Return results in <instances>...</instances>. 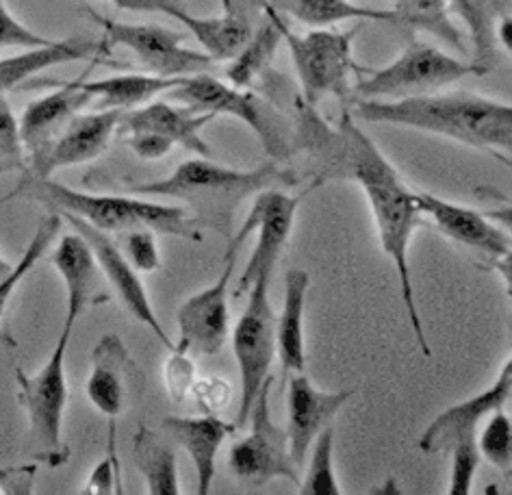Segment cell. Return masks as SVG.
Wrapping results in <instances>:
<instances>
[{
	"label": "cell",
	"mask_w": 512,
	"mask_h": 495,
	"mask_svg": "<svg viewBox=\"0 0 512 495\" xmlns=\"http://www.w3.org/2000/svg\"><path fill=\"white\" fill-rule=\"evenodd\" d=\"M415 198L421 215L437 226L445 237H450L456 244L473 252H480V255L495 263V268L497 263L508 268L512 244L504 228L493 224L484 213L476 209L447 202L434 194L415 192Z\"/></svg>",
	"instance_id": "cell-17"
},
{
	"label": "cell",
	"mask_w": 512,
	"mask_h": 495,
	"mask_svg": "<svg viewBox=\"0 0 512 495\" xmlns=\"http://www.w3.org/2000/svg\"><path fill=\"white\" fill-rule=\"evenodd\" d=\"M237 255L226 250L224 272L217 281L198 291L196 296L187 298L178 309V333L181 341L176 344V354L187 350L202 354V357H215L220 354L228 333H230V311H228V291L235 274Z\"/></svg>",
	"instance_id": "cell-14"
},
{
	"label": "cell",
	"mask_w": 512,
	"mask_h": 495,
	"mask_svg": "<svg viewBox=\"0 0 512 495\" xmlns=\"http://www.w3.org/2000/svg\"><path fill=\"white\" fill-rule=\"evenodd\" d=\"M122 113L124 111L118 109L76 113L53 142L37 155L29 157L24 174L37 176V179H50L57 170L98 159L109 148L113 135L118 133Z\"/></svg>",
	"instance_id": "cell-15"
},
{
	"label": "cell",
	"mask_w": 512,
	"mask_h": 495,
	"mask_svg": "<svg viewBox=\"0 0 512 495\" xmlns=\"http://www.w3.org/2000/svg\"><path fill=\"white\" fill-rule=\"evenodd\" d=\"M11 268H14V263H9L3 255H0V281L11 272Z\"/></svg>",
	"instance_id": "cell-45"
},
{
	"label": "cell",
	"mask_w": 512,
	"mask_h": 495,
	"mask_svg": "<svg viewBox=\"0 0 512 495\" xmlns=\"http://www.w3.org/2000/svg\"><path fill=\"white\" fill-rule=\"evenodd\" d=\"M118 9L122 11H135V14H163L170 16L185 24L191 20L187 0H109Z\"/></svg>",
	"instance_id": "cell-41"
},
{
	"label": "cell",
	"mask_w": 512,
	"mask_h": 495,
	"mask_svg": "<svg viewBox=\"0 0 512 495\" xmlns=\"http://www.w3.org/2000/svg\"><path fill=\"white\" fill-rule=\"evenodd\" d=\"M296 185V176L280 170L276 161H267L256 170H235L213 163L211 157H198L183 161L165 179L133 185L131 194L183 200L194 209V218L202 226L226 233L243 200L256 196L263 189Z\"/></svg>",
	"instance_id": "cell-3"
},
{
	"label": "cell",
	"mask_w": 512,
	"mask_h": 495,
	"mask_svg": "<svg viewBox=\"0 0 512 495\" xmlns=\"http://www.w3.org/2000/svg\"><path fill=\"white\" fill-rule=\"evenodd\" d=\"M512 393V359L508 357L502 372L493 383L480 391L478 396H471L458 402L441 415L434 417L430 426L424 430L419 439V448L426 454L450 452L458 441L476 437L478 424L484 422L491 413L504 409Z\"/></svg>",
	"instance_id": "cell-18"
},
{
	"label": "cell",
	"mask_w": 512,
	"mask_h": 495,
	"mask_svg": "<svg viewBox=\"0 0 512 495\" xmlns=\"http://www.w3.org/2000/svg\"><path fill=\"white\" fill-rule=\"evenodd\" d=\"M270 387L272 376L265 380L252 404L248 420L252 422L250 435L237 441L228 452V467L248 485H265L274 478H285L300 485L298 467L289 454L287 433L274 424L270 415Z\"/></svg>",
	"instance_id": "cell-12"
},
{
	"label": "cell",
	"mask_w": 512,
	"mask_h": 495,
	"mask_svg": "<svg viewBox=\"0 0 512 495\" xmlns=\"http://www.w3.org/2000/svg\"><path fill=\"white\" fill-rule=\"evenodd\" d=\"M309 285V274L304 270H289L285 276L283 313L276 317V354L285 374L304 372L306 365L304 309Z\"/></svg>",
	"instance_id": "cell-25"
},
{
	"label": "cell",
	"mask_w": 512,
	"mask_h": 495,
	"mask_svg": "<svg viewBox=\"0 0 512 495\" xmlns=\"http://www.w3.org/2000/svg\"><path fill=\"white\" fill-rule=\"evenodd\" d=\"M50 263L55 265L63 285H66L68 324H76L85 311L96 309L109 300L105 276L98 268L92 248L87 246V241L79 233L63 235L59 239Z\"/></svg>",
	"instance_id": "cell-21"
},
{
	"label": "cell",
	"mask_w": 512,
	"mask_h": 495,
	"mask_svg": "<svg viewBox=\"0 0 512 495\" xmlns=\"http://www.w3.org/2000/svg\"><path fill=\"white\" fill-rule=\"evenodd\" d=\"M322 183L315 181L302 196H289L283 189H263L254 196L252 209L248 218L243 220L239 231L228 241V252L239 255L241 246L246 239L256 233V246L248 259L246 270L239 276V283L235 287V300L248 294L250 285L263 274H274L276 263L280 259V252L287 246L289 235L293 231V222H296V213L302 198L313 192V189Z\"/></svg>",
	"instance_id": "cell-9"
},
{
	"label": "cell",
	"mask_w": 512,
	"mask_h": 495,
	"mask_svg": "<svg viewBox=\"0 0 512 495\" xmlns=\"http://www.w3.org/2000/svg\"><path fill=\"white\" fill-rule=\"evenodd\" d=\"M367 76L352 87L356 100H398L439 92L467 76L489 74L473 61H460L426 42H411L402 55L380 70H367Z\"/></svg>",
	"instance_id": "cell-6"
},
{
	"label": "cell",
	"mask_w": 512,
	"mask_h": 495,
	"mask_svg": "<svg viewBox=\"0 0 512 495\" xmlns=\"http://www.w3.org/2000/svg\"><path fill=\"white\" fill-rule=\"evenodd\" d=\"M276 22L283 42H287L293 68H296L304 105L317 107L324 98L335 96L348 107L352 96V74H365L369 68L358 66L352 44L358 35L356 29H313L298 35L289 29L287 20L276 9Z\"/></svg>",
	"instance_id": "cell-4"
},
{
	"label": "cell",
	"mask_w": 512,
	"mask_h": 495,
	"mask_svg": "<svg viewBox=\"0 0 512 495\" xmlns=\"http://www.w3.org/2000/svg\"><path fill=\"white\" fill-rule=\"evenodd\" d=\"M510 33H512V18H510V14H504L502 18H499V22H497L495 40H497V48H502L506 55H510V50H512Z\"/></svg>",
	"instance_id": "cell-44"
},
{
	"label": "cell",
	"mask_w": 512,
	"mask_h": 495,
	"mask_svg": "<svg viewBox=\"0 0 512 495\" xmlns=\"http://www.w3.org/2000/svg\"><path fill=\"white\" fill-rule=\"evenodd\" d=\"M87 16L102 29V40L109 48H128L142 63V68L157 76H194L207 72L213 59L207 53L185 48V33L159 27V24H126L100 16L92 7H85Z\"/></svg>",
	"instance_id": "cell-10"
},
{
	"label": "cell",
	"mask_w": 512,
	"mask_h": 495,
	"mask_svg": "<svg viewBox=\"0 0 512 495\" xmlns=\"http://www.w3.org/2000/svg\"><path fill=\"white\" fill-rule=\"evenodd\" d=\"M87 68L79 79L70 83L59 85L55 92H50L42 98L33 100L29 107L24 109L20 122V137L24 144V152L29 157L37 155V152L44 150L53 139L63 131L76 113H81L89 103H92V96L85 92L83 81L89 76Z\"/></svg>",
	"instance_id": "cell-22"
},
{
	"label": "cell",
	"mask_w": 512,
	"mask_h": 495,
	"mask_svg": "<svg viewBox=\"0 0 512 495\" xmlns=\"http://www.w3.org/2000/svg\"><path fill=\"white\" fill-rule=\"evenodd\" d=\"M165 433L172 435L178 446H183L194 461L196 476H198V495H209L215 480V465L217 454L224 446V441L230 433H235V424H226L215 415L202 417H176L170 415L161 422Z\"/></svg>",
	"instance_id": "cell-24"
},
{
	"label": "cell",
	"mask_w": 512,
	"mask_h": 495,
	"mask_svg": "<svg viewBox=\"0 0 512 495\" xmlns=\"http://www.w3.org/2000/svg\"><path fill=\"white\" fill-rule=\"evenodd\" d=\"M313 452L309 469H306L304 480H300V493L302 495H341V487L335 476V465H332V456H335V430L326 426L322 433L313 441Z\"/></svg>",
	"instance_id": "cell-34"
},
{
	"label": "cell",
	"mask_w": 512,
	"mask_h": 495,
	"mask_svg": "<svg viewBox=\"0 0 512 495\" xmlns=\"http://www.w3.org/2000/svg\"><path fill=\"white\" fill-rule=\"evenodd\" d=\"M11 198L35 200L55 213L76 215V218L109 235L124 233L128 228H146L148 200L76 192V189L53 181V176L50 179H37V176L24 174L16 192H11L5 200Z\"/></svg>",
	"instance_id": "cell-11"
},
{
	"label": "cell",
	"mask_w": 512,
	"mask_h": 495,
	"mask_svg": "<svg viewBox=\"0 0 512 495\" xmlns=\"http://www.w3.org/2000/svg\"><path fill=\"white\" fill-rule=\"evenodd\" d=\"M313 118V135L324 139L328 148V172L348 176L363 189L371 209V218L376 224L380 246L384 255L393 261L395 274H398L402 302L417 346L426 357H432L415 302L411 263H408V248H411L413 233L424 222V215L417 207L415 192L404 183L400 172L382 155V150L358 129L348 107H343L335 131H328L324 124H319L317 116Z\"/></svg>",
	"instance_id": "cell-1"
},
{
	"label": "cell",
	"mask_w": 512,
	"mask_h": 495,
	"mask_svg": "<svg viewBox=\"0 0 512 495\" xmlns=\"http://www.w3.org/2000/svg\"><path fill=\"white\" fill-rule=\"evenodd\" d=\"M142 385L144 376L120 335L109 333L100 337L92 352V370L85 383V396L94 409L105 415L109 424H115L142 393Z\"/></svg>",
	"instance_id": "cell-16"
},
{
	"label": "cell",
	"mask_w": 512,
	"mask_h": 495,
	"mask_svg": "<svg viewBox=\"0 0 512 495\" xmlns=\"http://www.w3.org/2000/svg\"><path fill=\"white\" fill-rule=\"evenodd\" d=\"M133 461L139 474L144 476L150 495L181 493L174 450L170 448V443L161 439V435L144 424H139V430L133 437Z\"/></svg>",
	"instance_id": "cell-29"
},
{
	"label": "cell",
	"mask_w": 512,
	"mask_h": 495,
	"mask_svg": "<svg viewBox=\"0 0 512 495\" xmlns=\"http://www.w3.org/2000/svg\"><path fill=\"white\" fill-rule=\"evenodd\" d=\"M185 76H157L150 72H131V74H115L109 79L100 81H83L85 92L96 100L98 109H118L131 111L142 107L159 94L170 92L172 87L181 85Z\"/></svg>",
	"instance_id": "cell-26"
},
{
	"label": "cell",
	"mask_w": 512,
	"mask_h": 495,
	"mask_svg": "<svg viewBox=\"0 0 512 495\" xmlns=\"http://www.w3.org/2000/svg\"><path fill=\"white\" fill-rule=\"evenodd\" d=\"M118 235V248L139 274H150L161 268L159 246L152 231H148V228H128V231Z\"/></svg>",
	"instance_id": "cell-36"
},
{
	"label": "cell",
	"mask_w": 512,
	"mask_h": 495,
	"mask_svg": "<svg viewBox=\"0 0 512 495\" xmlns=\"http://www.w3.org/2000/svg\"><path fill=\"white\" fill-rule=\"evenodd\" d=\"M480 459H486L504 474L510 472L512 465V424L504 409H499L486 417V424L476 439Z\"/></svg>",
	"instance_id": "cell-35"
},
{
	"label": "cell",
	"mask_w": 512,
	"mask_h": 495,
	"mask_svg": "<svg viewBox=\"0 0 512 495\" xmlns=\"http://www.w3.org/2000/svg\"><path fill=\"white\" fill-rule=\"evenodd\" d=\"M352 116L374 124H393L447 137L458 144L491 152L504 163L510 161L512 107L486 96L432 92L398 100H356Z\"/></svg>",
	"instance_id": "cell-2"
},
{
	"label": "cell",
	"mask_w": 512,
	"mask_h": 495,
	"mask_svg": "<svg viewBox=\"0 0 512 495\" xmlns=\"http://www.w3.org/2000/svg\"><path fill=\"white\" fill-rule=\"evenodd\" d=\"M126 144L139 159H144V161L163 159L165 155H170L174 148L172 142H168V139L161 135H155V133H128Z\"/></svg>",
	"instance_id": "cell-42"
},
{
	"label": "cell",
	"mask_w": 512,
	"mask_h": 495,
	"mask_svg": "<svg viewBox=\"0 0 512 495\" xmlns=\"http://www.w3.org/2000/svg\"><path fill=\"white\" fill-rule=\"evenodd\" d=\"M37 467L0 469V491L3 493H31Z\"/></svg>",
	"instance_id": "cell-43"
},
{
	"label": "cell",
	"mask_w": 512,
	"mask_h": 495,
	"mask_svg": "<svg viewBox=\"0 0 512 495\" xmlns=\"http://www.w3.org/2000/svg\"><path fill=\"white\" fill-rule=\"evenodd\" d=\"M27 152L20 137V122L5 94H0V165L9 170L27 168Z\"/></svg>",
	"instance_id": "cell-37"
},
{
	"label": "cell",
	"mask_w": 512,
	"mask_h": 495,
	"mask_svg": "<svg viewBox=\"0 0 512 495\" xmlns=\"http://www.w3.org/2000/svg\"><path fill=\"white\" fill-rule=\"evenodd\" d=\"M272 276L263 274L250 285L248 307L243 309L233 333V352L239 365L241 402L235 428L250 420L252 404L259 396L276 357V313L270 300Z\"/></svg>",
	"instance_id": "cell-8"
},
{
	"label": "cell",
	"mask_w": 512,
	"mask_h": 495,
	"mask_svg": "<svg viewBox=\"0 0 512 495\" xmlns=\"http://www.w3.org/2000/svg\"><path fill=\"white\" fill-rule=\"evenodd\" d=\"M259 3L265 14L263 24L256 29L254 35L250 33L246 44L239 48V53L226 68V79L235 87H250L259 79V76L272 66L276 50L280 42H283V35H280L276 22V7L270 0H259Z\"/></svg>",
	"instance_id": "cell-28"
},
{
	"label": "cell",
	"mask_w": 512,
	"mask_h": 495,
	"mask_svg": "<svg viewBox=\"0 0 512 495\" xmlns=\"http://www.w3.org/2000/svg\"><path fill=\"white\" fill-rule=\"evenodd\" d=\"M61 224H63V218L55 211L46 215V218H42L40 224H37V228H35V233L29 241L27 250L22 252V257L18 259V263H14L11 272L3 278V281H0V322H3L5 309H7L11 296H14V291L20 287L24 278L31 274V270L35 268L37 263H40V259L46 255L48 248L53 246V241L59 237ZM0 339H5L7 346H14V344H11V339H7V335L3 333V326H0Z\"/></svg>",
	"instance_id": "cell-33"
},
{
	"label": "cell",
	"mask_w": 512,
	"mask_h": 495,
	"mask_svg": "<svg viewBox=\"0 0 512 495\" xmlns=\"http://www.w3.org/2000/svg\"><path fill=\"white\" fill-rule=\"evenodd\" d=\"M59 215L74 228V233H79L87 241V246L92 248L102 276H105V281L113 289V294L118 296L128 315H133L137 322H142L146 328H150L161 344L176 354V344L172 337L165 333L155 309H152V302L148 298L146 285L142 283V278H139V272L122 255V250L115 244L113 237L105 231H98V228L87 224L85 220L76 218V215Z\"/></svg>",
	"instance_id": "cell-13"
},
{
	"label": "cell",
	"mask_w": 512,
	"mask_h": 495,
	"mask_svg": "<svg viewBox=\"0 0 512 495\" xmlns=\"http://www.w3.org/2000/svg\"><path fill=\"white\" fill-rule=\"evenodd\" d=\"M352 389L326 393L319 391L304 372L293 374L289 378L287 391V443L291 461L300 469L304 456L309 454L313 441L322 433L341 406L352 398Z\"/></svg>",
	"instance_id": "cell-19"
},
{
	"label": "cell",
	"mask_w": 512,
	"mask_h": 495,
	"mask_svg": "<svg viewBox=\"0 0 512 495\" xmlns=\"http://www.w3.org/2000/svg\"><path fill=\"white\" fill-rule=\"evenodd\" d=\"M185 29L196 37L213 61L233 59L239 48L246 44L252 29L246 16L237 14L235 9L226 11V16L220 18H198L191 16L185 24Z\"/></svg>",
	"instance_id": "cell-32"
},
{
	"label": "cell",
	"mask_w": 512,
	"mask_h": 495,
	"mask_svg": "<svg viewBox=\"0 0 512 495\" xmlns=\"http://www.w3.org/2000/svg\"><path fill=\"white\" fill-rule=\"evenodd\" d=\"M213 120V113L176 107L170 100H150L142 107L122 113L118 133H155L198 157H211V146L204 142L202 129Z\"/></svg>",
	"instance_id": "cell-20"
},
{
	"label": "cell",
	"mask_w": 512,
	"mask_h": 495,
	"mask_svg": "<svg viewBox=\"0 0 512 495\" xmlns=\"http://www.w3.org/2000/svg\"><path fill=\"white\" fill-rule=\"evenodd\" d=\"M280 9L311 29H330L345 20H374L395 24L393 9H369L352 0H280Z\"/></svg>",
	"instance_id": "cell-31"
},
{
	"label": "cell",
	"mask_w": 512,
	"mask_h": 495,
	"mask_svg": "<svg viewBox=\"0 0 512 495\" xmlns=\"http://www.w3.org/2000/svg\"><path fill=\"white\" fill-rule=\"evenodd\" d=\"M452 14L465 22L473 46V63L491 72L497 66L495 29L504 14H510V0H447Z\"/></svg>",
	"instance_id": "cell-27"
},
{
	"label": "cell",
	"mask_w": 512,
	"mask_h": 495,
	"mask_svg": "<svg viewBox=\"0 0 512 495\" xmlns=\"http://www.w3.org/2000/svg\"><path fill=\"white\" fill-rule=\"evenodd\" d=\"M450 454H452V472H450V487H447V495H469L471 482L476 478L478 465H480L476 437L458 441L450 450Z\"/></svg>",
	"instance_id": "cell-38"
},
{
	"label": "cell",
	"mask_w": 512,
	"mask_h": 495,
	"mask_svg": "<svg viewBox=\"0 0 512 495\" xmlns=\"http://www.w3.org/2000/svg\"><path fill=\"white\" fill-rule=\"evenodd\" d=\"M55 40L31 31L27 24H22L14 14H11L5 0H0V50L7 48H40L53 44Z\"/></svg>",
	"instance_id": "cell-40"
},
{
	"label": "cell",
	"mask_w": 512,
	"mask_h": 495,
	"mask_svg": "<svg viewBox=\"0 0 512 495\" xmlns=\"http://www.w3.org/2000/svg\"><path fill=\"white\" fill-rule=\"evenodd\" d=\"M393 14L395 24H400L406 31L428 33L458 53H467L465 40L452 20L447 0H395Z\"/></svg>",
	"instance_id": "cell-30"
},
{
	"label": "cell",
	"mask_w": 512,
	"mask_h": 495,
	"mask_svg": "<svg viewBox=\"0 0 512 495\" xmlns=\"http://www.w3.org/2000/svg\"><path fill=\"white\" fill-rule=\"evenodd\" d=\"M165 96L198 113H213L215 118L233 116L241 120L256 133L272 161H285L291 155L285 120L263 98L246 92V87L228 85L207 72H200L185 76L181 85L172 87Z\"/></svg>",
	"instance_id": "cell-7"
},
{
	"label": "cell",
	"mask_w": 512,
	"mask_h": 495,
	"mask_svg": "<svg viewBox=\"0 0 512 495\" xmlns=\"http://www.w3.org/2000/svg\"><path fill=\"white\" fill-rule=\"evenodd\" d=\"M120 480H122L120 461H118V452H115V424H109V454L94 467V472L89 474L83 493H89V495L122 493Z\"/></svg>",
	"instance_id": "cell-39"
},
{
	"label": "cell",
	"mask_w": 512,
	"mask_h": 495,
	"mask_svg": "<svg viewBox=\"0 0 512 495\" xmlns=\"http://www.w3.org/2000/svg\"><path fill=\"white\" fill-rule=\"evenodd\" d=\"M220 3H222L224 11H230V9H235V5H233V0H220Z\"/></svg>",
	"instance_id": "cell-46"
},
{
	"label": "cell",
	"mask_w": 512,
	"mask_h": 495,
	"mask_svg": "<svg viewBox=\"0 0 512 495\" xmlns=\"http://www.w3.org/2000/svg\"><path fill=\"white\" fill-rule=\"evenodd\" d=\"M74 324L63 322L61 335L48 361L37 374L18 370L20 402L29 417V441L37 463L48 467L66 465L70 450L63 443V415L68 406L66 354Z\"/></svg>",
	"instance_id": "cell-5"
},
{
	"label": "cell",
	"mask_w": 512,
	"mask_h": 495,
	"mask_svg": "<svg viewBox=\"0 0 512 495\" xmlns=\"http://www.w3.org/2000/svg\"><path fill=\"white\" fill-rule=\"evenodd\" d=\"M111 53L105 40H85V37H68V40H55L48 46L27 48L20 55L0 57V94L16 90L18 85L29 81L31 76L48 68L63 66L74 61H98L102 63Z\"/></svg>",
	"instance_id": "cell-23"
},
{
	"label": "cell",
	"mask_w": 512,
	"mask_h": 495,
	"mask_svg": "<svg viewBox=\"0 0 512 495\" xmlns=\"http://www.w3.org/2000/svg\"><path fill=\"white\" fill-rule=\"evenodd\" d=\"M5 172H9V168H5V165H0V176H3Z\"/></svg>",
	"instance_id": "cell-47"
}]
</instances>
